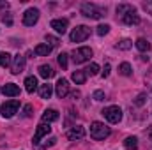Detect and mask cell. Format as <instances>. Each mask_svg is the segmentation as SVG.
Returning <instances> with one entry per match:
<instances>
[{"instance_id":"d6986e66","label":"cell","mask_w":152,"mask_h":150,"mask_svg":"<svg viewBox=\"0 0 152 150\" xmlns=\"http://www.w3.org/2000/svg\"><path fill=\"white\" fill-rule=\"evenodd\" d=\"M53 69L50 67V66H41L39 67V76L41 78H44V79H50V78H53Z\"/></svg>"},{"instance_id":"44dd1931","label":"cell","mask_w":152,"mask_h":150,"mask_svg":"<svg viewBox=\"0 0 152 150\" xmlns=\"http://www.w3.org/2000/svg\"><path fill=\"white\" fill-rule=\"evenodd\" d=\"M124 147L127 150H136L138 149V140H136L134 136H127V138L124 140Z\"/></svg>"},{"instance_id":"cb8c5ba5","label":"cell","mask_w":152,"mask_h":150,"mask_svg":"<svg viewBox=\"0 0 152 150\" xmlns=\"http://www.w3.org/2000/svg\"><path fill=\"white\" fill-rule=\"evenodd\" d=\"M118 71H120V74H122V76H131V73H133L131 64H127V62H122V64H120V67H118Z\"/></svg>"},{"instance_id":"ac0fdd59","label":"cell","mask_w":152,"mask_h":150,"mask_svg":"<svg viewBox=\"0 0 152 150\" xmlns=\"http://www.w3.org/2000/svg\"><path fill=\"white\" fill-rule=\"evenodd\" d=\"M34 53L39 55V57H48L51 53V46L50 44H37L36 50H34Z\"/></svg>"},{"instance_id":"ba28073f","label":"cell","mask_w":152,"mask_h":150,"mask_svg":"<svg viewBox=\"0 0 152 150\" xmlns=\"http://www.w3.org/2000/svg\"><path fill=\"white\" fill-rule=\"evenodd\" d=\"M25 64H27V60H25V57H23V55H16V57H12L11 73H12V74H20V73L25 69Z\"/></svg>"},{"instance_id":"836d02e7","label":"cell","mask_w":152,"mask_h":150,"mask_svg":"<svg viewBox=\"0 0 152 150\" xmlns=\"http://www.w3.org/2000/svg\"><path fill=\"white\" fill-rule=\"evenodd\" d=\"M2 21L5 23V25H12V18H11V14H2Z\"/></svg>"},{"instance_id":"6da1fadb","label":"cell","mask_w":152,"mask_h":150,"mask_svg":"<svg viewBox=\"0 0 152 150\" xmlns=\"http://www.w3.org/2000/svg\"><path fill=\"white\" fill-rule=\"evenodd\" d=\"M81 14L90 20H101L104 16V9L97 7L96 4H83L81 5Z\"/></svg>"},{"instance_id":"e575fe53","label":"cell","mask_w":152,"mask_h":150,"mask_svg":"<svg viewBox=\"0 0 152 150\" xmlns=\"http://www.w3.org/2000/svg\"><path fill=\"white\" fill-rule=\"evenodd\" d=\"M110 71H112V67H110V64H106L104 69H103V73H101V76H103V78H108V76H110Z\"/></svg>"},{"instance_id":"83f0119b","label":"cell","mask_w":152,"mask_h":150,"mask_svg":"<svg viewBox=\"0 0 152 150\" xmlns=\"http://www.w3.org/2000/svg\"><path fill=\"white\" fill-rule=\"evenodd\" d=\"M96 32H97V36H106L108 32H110V25H99L97 28H96Z\"/></svg>"},{"instance_id":"1f68e13d","label":"cell","mask_w":152,"mask_h":150,"mask_svg":"<svg viewBox=\"0 0 152 150\" xmlns=\"http://www.w3.org/2000/svg\"><path fill=\"white\" fill-rule=\"evenodd\" d=\"M32 110H34V106L32 104H27L23 108V117H32Z\"/></svg>"},{"instance_id":"4fadbf2b","label":"cell","mask_w":152,"mask_h":150,"mask_svg":"<svg viewBox=\"0 0 152 150\" xmlns=\"http://www.w3.org/2000/svg\"><path fill=\"white\" fill-rule=\"evenodd\" d=\"M83 136H85V129H83L81 125H76V127H73V129L67 133V138H69L71 141H75V140H83Z\"/></svg>"},{"instance_id":"8fae6325","label":"cell","mask_w":152,"mask_h":150,"mask_svg":"<svg viewBox=\"0 0 152 150\" xmlns=\"http://www.w3.org/2000/svg\"><path fill=\"white\" fill-rule=\"evenodd\" d=\"M50 25L57 34H66L67 32V20H53Z\"/></svg>"},{"instance_id":"9a60e30c","label":"cell","mask_w":152,"mask_h":150,"mask_svg":"<svg viewBox=\"0 0 152 150\" xmlns=\"http://www.w3.org/2000/svg\"><path fill=\"white\" fill-rule=\"evenodd\" d=\"M25 90L28 94H34L37 90V78L36 76H27L25 78Z\"/></svg>"},{"instance_id":"f546056e","label":"cell","mask_w":152,"mask_h":150,"mask_svg":"<svg viewBox=\"0 0 152 150\" xmlns=\"http://www.w3.org/2000/svg\"><path fill=\"white\" fill-rule=\"evenodd\" d=\"M145 99H147V95H145V94H140V95L134 99V104H136V106H142V104L145 103Z\"/></svg>"},{"instance_id":"ffe728a7","label":"cell","mask_w":152,"mask_h":150,"mask_svg":"<svg viewBox=\"0 0 152 150\" xmlns=\"http://www.w3.org/2000/svg\"><path fill=\"white\" fill-rule=\"evenodd\" d=\"M71 79L75 81L76 85H83L85 79H87V74H85V71H76V73L71 74Z\"/></svg>"},{"instance_id":"f35d334b","label":"cell","mask_w":152,"mask_h":150,"mask_svg":"<svg viewBox=\"0 0 152 150\" xmlns=\"http://www.w3.org/2000/svg\"><path fill=\"white\" fill-rule=\"evenodd\" d=\"M149 138H151V141H152V127L149 129Z\"/></svg>"},{"instance_id":"4dcf8cb0","label":"cell","mask_w":152,"mask_h":150,"mask_svg":"<svg viewBox=\"0 0 152 150\" xmlns=\"http://www.w3.org/2000/svg\"><path fill=\"white\" fill-rule=\"evenodd\" d=\"M48 42H50V46L53 48V46H57V44H58V39L53 37V36H46V44H48Z\"/></svg>"},{"instance_id":"3957f363","label":"cell","mask_w":152,"mask_h":150,"mask_svg":"<svg viewBox=\"0 0 152 150\" xmlns=\"http://www.w3.org/2000/svg\"><path fill=\"white\" fill-rule=\"evenodd\" d=\"M103 115H104V118L110 124H118L122 120V110L118 106H108V108H104L103 110Z\"/></svg>"},{"instance_id":"7c38bea8","label":"cell","mask_w":152,"mask_h":150,"mask_svg":"<svg viewBox=\"0 0 152 150\" xmlns=\"http://www.w3.org/2000/svg\"><path fill=\"white\" fill-rule=\"evenodd\" d=\"M2 94L9 95V97H16V95H20V87L14 85V83H7V85L2 87Z\"/></svg>"},{"instance_id":"8992f818","label":"cell","mask_w":152,"mask_h":150,"mask_svg":"<svg viewBox=\"0 0 152 150\" xmlns=\"http://www.w3.org/2000/svg\"><path fill=\"white\" fill-rule=\"evenodd\" d=\"M88 36H90V28L85 27V25H78L75 30L71 32L69 37H71L73 42H81V41H85V39L88 37Z\"/></svg>"},{"instance_id":"52a82bcc","label":"cell","mask_w":152,"mask_h":150,"mask_svg":"<svg viewBox=\"0 0 152 150\" xmlns=\"http://www.w3.org/2000/svg\"><path fill=\"white\" fill-rule=\"evenodd\" d=\"M37 20H39V11L34 9V7L27 9V12L23 14V25H27V27H34L37 23Z\"/></svg>"},{"instance_id":"4316f807","label":"cell","mask_w":152,"mask_h":150,"mask_svg":"<svg viewBox=\"0 0 152 150\" xmlns=\"http://www.w3.org/2000/svg\"><path fill=\"white\" fill-rule=\"evenodd\" d=\"M133 48V41H129V39H122L120 42H118V50H131Z\"/></svg>"},{"instance_id":"2e32d148","label":"cell","mask_w":152,"mask_h":150,"mask_svg":"<svg viewBox=\"0 0 152 150\" xmlns=\"http://www.w3.org/2000/svg\"><path fill=\"white\" fill-rule=\"evenodd\" d=\"M58 111L57 110H46V111L42 113V122L44 124H50V122H57L58 120Z\"/></svg>"},{"instance_id":"8d00e7d4","label":"cell","mask_w":152,"mask_h":150,"mask_svg":"<svg viewBox=\"0 0 152 150\" xmlns=\"http://www.w3.org/2000/svg\"><path fill=\"white\" fill-rule=\"evenodd\" d=\"M143 9L149 11V12L152 14V2H143Z\"/></svg>"},{"instance_id":"f1b7e54d","label":"cell","mask_w":152,"mask_h":150,"mask_svg":"<svg viewBox=\"0 0 152 150\" xmlns=\"http://www.w3.org/2000/svg\"><path fill=\"white\" fill-rule=\"evenodd\" d=\"M58 64H60L62 69H67V55L66 53H60L58 55Z\"/></svg>"},{"instance_id":"e0dca14e","label":"cell","mask_w":152,"mask_h":150,"mask_svg":"<svg viewBox=\"0 0 152 150\" xmlns=\"http://www.w3.org/2000/svg\"><path fill=\"white\" fill-rule=\"evenodd\" d=\"M51 94H53L51 85L44 83V85H41V87H39V95H41V99H50V97H51Z\"/></svg>"},{"instance_id":"7402d4cb","label":"cell","mask_w":152,"mask_h":150,"mask_svg":"<svg viewBox=\"0 0 152 150\" xmlns=\"http://www.w3.org/2000/svg\"><path fill=\"white\" fill-rule=\"evenodd\" d=\"M134 44H136V48H138L140 51H149V50H151V42H149L147 39H142V37H140L136 42H134Z\"/></svg>"},{"instance_id":"74e56055","label":"cell","mask_w":152,"mask_h":150,"mask_svg":"<svg viewBox=\"0 0 152 150\" xmlns=\"http://www.w3.org/2000/svg\"><path fill=\"white\" fill-rule=\"evenodd\" d=\"M7 9H9V4H7V2H0V11H4V12H5Z\"/></svg>"},{"instance_id":"484cf974","label":"cell","mask_w":152,"mask_h":150,"mask_svg":"<svg viewBox=\"0 0 152 150\" xmlns=\"http://www.w3.org/2000/svg\"><path fill=\"white\" fill-rule=\"evenodd\" d=\"M85 74H87V76H96V74H99V66H97V64H90V66L85 69Z\"/></svg>"},{"instance_id":"5bb4252c","label":"cell","mask_w":152,"mask_h":150,"mask_svg":"<svg viewBox=\"0 0 152 150\" xmlns=\"http://www.w3.org/2000/svg\"><path fill=\"white\" fill-rule=\"evenodd\" d=\"M122 21L126 25H138L140 23V16L136 14V9H133L131 12H127L126 16H122Z\"/></svg>"},{"instance_id":"9c48e42d","label":"cell","mask_w":152,"mask_h":150,"mask_svg":"<svg viewBox=\"0 0 152 150\" xmlns=\"http://www.w3.org/2000/svg\"><path fill=\"white\" fill-rule=\"evenodd\" d=\"M50 131H51V127H50V124H39L37 125V131H36V136H34V140H32V143L34 145H39V141H41V138H44V136H48L50 134Z\"/></svg>"},{"instance_id":"d6a6232c","label":"cell","mask_w":152,"mask_h":150,"mask_svg":"<svg viewBox=\"0 0 152 150\" xmlns=\"http://www.w3.org/2000/svg\"><path fill=\"white\" fill-rule=\"evenodd\" d=\"M92 97H94L96 101H103V99H104V92H103V90H96Z\"/></svg>"},{"instance_id":"277c9868","label":"cell","mask_w":152,"mask_h":150,"mask_svg":"<svg viewBox=\"0 0 152 150\" xmlns=\"http://www.w3.org/2000/svg\"><path fill=\"white\" fill-rule=\"evenodd\" d=\"M18 108H20V101H16V99H11V101H5L4 104H2V117L4 118H11V117H14V113L18 111Z\"/></svg>"},{"instance_id":"7a4b0ae2","label":"cell","mask_w":152,"mask_h":150,"mask_svg":"<svg viewBox=\"0 0 152 150\" xmlns=\"http://www.w3.org/2000/svg\"><path fill=\"white\" fill-rule=\"evenodd\" d=\"M90 136L94 140H104L110 136V127L104 125L103 122H92L90 124Z\"/></svg>"},{"instance_id":"5b68a950","label":"cell","mask_w":152,"mask_h":150,"mask_svg":"<svg viewBox=\"0 0 152 150\" xmlns=\"http://www.w3.org/2000/svg\"><path fill=\"white\" fill-rule=\"evenodd\" d=\"M90 57H92V50L87 48V46L78 48V50L73 51V60H75V64H83V62L90 60Z\"/></svg>"},{"instance_id":"d590c367","label":"cell","mask_w":152,"mask_h":150,"mask_svg":"<svg viewBox=\"0 0 152 150\" xmlns=\"http://www.w3.org/2000/svg\"><path fill=\"white\" fill-rule=\"evenodd\" d=\"M55 143H57V138H50V140H48V141H46L42 147H44V149H48V147H53Z\"/></svg>"},{"instance_id":"d4e9b609","label":"cell","mask_w":152,"mask_h":150,"mask_svg":"<svg viewBox=\"0 0 152 150\" xmlns=\"http://www.w3.org/2000/svg\"><path fill=\"white\" fill-rule=\"evenodd\" d=\"M7 66H11V55L0 51V67H7Z\"/></svg>"},{"instance_id":"30bf717a","label":"cell","mask_w":152,"mask_h":150,"mask_svg":"<svg viewBox=\"0 0 152 150\" xmlns=\"http://www.w3.org/2000/svg\"><path fill=\"white\" fill-rule=\"evenodd\" d=\"M55 92H57V97L64 99V97L69 94V83H67V79L60 78V79L57 81V85H55Z\"/></svg>"},{"instance_id":"603a6c76","label":"cell","mask_w":152,"mask_h":150,"mask_svg":"<svg viewBox=\"0 0 152 150\" xmlns=\"http://www.w3.org/2000/svg\"><path fill=\"white\" fill-rule=\"evenodd\" d=\"M134 7L133 5H129V4H120L118 7H117V14H120V16H126L127 12H131Z\"/></svg>"}]
</instances>
